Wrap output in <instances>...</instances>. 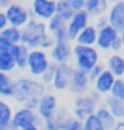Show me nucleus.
Segmentation results:
<instances>
[{"label":"nucleus","instance_id":"obj_1","mask_svg":"<svg viewBox=\"0 0 124 130\" xmlns=\"http://www.w3.org/2000/svg\"><path fill=\"white\" fill-rule=\"evenodd\" d=\"M53 38L47 31L46 22L30 19L28 24L22 28V39L21 44L27 45L30 50L33 49H41V50H50L53 45Z\"/></svg>","mask_w":124,"mask_h":130},{"label":"nucleus","instance_id":"obj_2","mask_svg":"<svg viewBox=\"0 0 124 130\" xmlns=\"http://www.w3.org/2000/svg\"><path fill=\"white\" fill-rule=\"evenodd\" d=\"M46 85H43L39 78L33 77H22L19 80H14V89L11 99L17 104H24L27 99L30 97H38L39 99L46 91Z\"/></svg>","mask_w":124,"mask_h":130},{"label":"nucleus","instance_id":"obj_3","mask_svg":"<svg viewBox=\"0 0 124 130\" xmlns=\"http://www.w3.org/2000/svg\"><path fill=\"white\" fill-rule=\"evenodd\" d=\"M72 58L75 63V69L83 71V72H90L96 64H99L101 57H99V50L96 47H87V45H79L74 44L72 45Z\"/></svg>","mask_w":124,"mask_h":130},{"label":"nucleus","instance_id":"obj_4","mask_svg":"<svg viewBox=\"0 0 124 130\" xmlns=\"http://www.w3.org/2000/svg\"><path fill=\"white\" fill-rule=\"evenodd\" d=\"M3 13L6 16L8 25L16 27V28H21V30L28 24V21L33 19L30 10L25 8L24 5H21V3H16V2H11V5H8L3 10Z\"/></svg>","mask_w":124,"mask_h":130},{"label":"nucleus","instance_id":"obj_5","mask_svg":"<svg viewBox=\"0 0 124 130\" xmlns=\"http://www.w3.org/2000/svg\"><path fill=\"white\" fill-rule=\"evenodd\" d=\"M49 64H50V58L46 50H41V49L30 50L28 60H27V71L30 72V75L33 78H39Z\"/></svg>","mask_w":124,"mask_h":130},{"label":"nucleus","instance_id":"obj_6","mask_svg":"<svg viewBox=\"0 0 124 130\" xmlns=\"http://www.w3.org/2000/svg\"><path fill=\"white\" fill-rule=\"evenodd\" d=\"M28 125L41 127V125H43V121L39 119V116L36 115V111L27 110V108H24V107L17 108L14 113H13V119H11L9 130H21V128H24V127H28Z\"/></svg>","mask_w":124,"mask_h":130},{"label":"nucleus","instance_id":"obj_7","mask_svg":"<svg viewBox=\"0 0 124 130\" xmlns=\"http://www.w3.org/2000/svg\"><path fill=\"white\" fill-rule=\"evenodd\" d=\"M101 104H98L88 92L87 94H82V96H77L74 99V107H72V113L71 116L79 119V121H85V118L90 116V115H94L96 108L99 107Z\"/></svg>","mask_w":124,"mask_h":130},{"label":"nucleus","instance_id":"obj_8","mask_svg":"<svg viewBox=\"0 0 124 130\" xmlns=\"http://www.w3.org/2000/svg\"><path fill=\"white\" fill-rule=\"evenodd\" d=\"M90 14L85 11V10H80V11H75L74 16L71 17V21L66 24V33H68V39L71 42H75V38L77 35L85 28V27L90 25Z\"/></svg>","mask_w":124,"mask_h":130},{"label":"nucleus","instance_id":"obj_9","mask_svg":"<svg viewBox=\"0 0 124 130\" xmlns=\"http://www.w3.org/2000/svg\"><path fill=\"white\" fill-rule=\"evenodd\" d=\"M50 61L57 64H66L72 60V42L71 41H57L53 42L50 53H49Z\"/></svg>","mask_w":124,"mask_h":130},{"label":"nucleus","instance_id":"obj_10","mask_svg":"<svg viewBox=\"0 0 124 130\" xmlns=\"http://www.w3.org/2000/svg\"><path fill=\"white\" fill-rule=\"evenodd\" d=\"M30 13L33 19L47 22L55 16V2H52V0H33Z\"/></svg>","mask_w":124,"mask_h":130},{"label":"nucleus","instance_id":"obj_11","mask_svg":"<svg viewBox=\"0 0 124 130\" xmlns=\"http://www.w3.org/2000/svg\"><path fill=\"white\" fill-rule=\"evenodd\" d=\"M72 94L75 96H82V94H87V92L91 89V82L88 78V74L75 69L72 71V75H71V82H69V88H68Z\"/></svg>","mask_w":124,"mask_h":130},{"label":"nucleus","instance_id":"obj_12","mask_svg":"<svg viewBox=\"0 0 124 130\" xmlns=\"http://www.w3.org/2000/svg\"><path fill=\"white\" fill-rule=\"evenodd\" d=\"M74 68L71 66V63L66 64H57V71H55V77L52 80V88L55 91H64L69 88V82L72 75Z\"/></svg>","mask_w":124,"mask_h":130},{"label":"nucleus","instance_id":"obj_13","mask_svg":"<svg viewBox=\"0 0 124 130\" xmlns=\"http://www.w3.org/2000/svg\"><path fill=\"white\" fill-rule=\"evenodd\" d=\"M105 17H107V22L112 28H115L118 33H121L124 30V0L112 3L108 6Z\"/></svg>","mask_w":124,"mask_h":130},{"label":"nucleus","instance_id":"obj_14","mask_svg":"<svg viewBox=\"0 0 124 130\" xmlns=\"http://www.w3.org/2000/svg\"><path fill=\"white\" fill-rule=\"evenodd\" d=\"M58 108V99L53 92H44V94L39 97V102H38L36 107V115L39 116L41 121L47 119L50 115H53V111Z\"/></svg>","mask_w":124,"mask_h":130},{"label":"nucleus","instance_id":"obj_15","mask_svg":"<svg viewBox=\"0 0 124 130\" xmlns=\"http://www.w3.org/2000/svg\"><path fill=\"white\" fill-rule=\"evenodd\" d=\"M69 118H71L69 111L64 107H58L53 111V115H50L47 119L43 121V127L46 130H63L66 121H68Z\"/></svg>","mask_w":124,"mask_h":130},{"label":"nucleus","instance_id":"obj_16","mask_svg":"<svg viewBox=\"0 0 124 130\" xmlns=\"http://www.w3.org/2000/svg\"><path fill=\"white\" fill-rule=\"evenodd\" d=\"M118 38H119V33L115 28H112L110 25H107L105 28L98 30V38H96L94 47H96L99 52H108L113 41L118 39Z\"/></svg>","mask_w":124,"mask_h":130},{"label":"nucleus","instance_id":"obj_17","mask_svg":"<svg viewBox=\"0 0 124 130\" xmlns=\"http://www.w3.org/2000/svg\"><path fill=\"white\" fill-rule=\"evenodd\" d=\"M115 80H116L115 75L105 69L96 80L91 83V85H93V89L96 91V92H99L101 96H107V94H110L112 86H113V83H115Z\"/></svg>","mask_w":124,"mask_h":130},{"label":"nucleus","instance_id":"obj_18","mask_svg":"<svg viewBox=\"0 0 124 130\" xmlns=\"http://www.w3.org/2000/svg\"><path fill=\"white\" fill-rule=\"evenodd\" d=\"M11 57L14 60V64H16V69H27V60H28V53H30V49L24 44H16L11 47L9 50Z\"/></svg>","mask_w":124,"mask_h":130},{"label":"nucleus","instance_id":"obj_19","mask_svg":"<svg viewBox=\"0 0 124 130\" xmlns=\"http://www.w3.org/2000/svg\"><path fill=\"white\" fill-rule=\"evenodd\" d=\"M102 104L105 105V108L110 111L113 116H115L116 121L124 119V102H122V100H119V99H116V97L107 94V96H104Z\"/></svg>","mask_w":124,"mask_h":130},{"label":"nucleus","instance_id":"obj_20","mask_svg":"<svg viewBox=\"0 0 124 130\" xmlns=\"http://www.w3.org/2000/svg\"><path fill=\"white\" fill-rule=\"evenodd\" d=\"M110 3L107 0H85V8L83 10L90 14V17H101L105 16L108 11Z\"/></svg>","mask_w":124,"mask_h":130},{"label":"nucleus","instance_id":"obj_21","mask_svg":"<svg viewBox=\"0 0 124 130\" xmlns=\"http://www.w3.org/2000/svg\"><path fill=\"white\" fill-rule=\"evenodd\" d=\"M105 69L112 72L115 78H122L124 77V60L121 57V53H112L107 58Z\"/></svg>","mask_w":124,"mask_h":130},{"label":"nucleus","instance_id":"obj_22","mask_svg":"<svg viewBox=\"0 0 124 130\" xmlns=\"http://www.w3.org/2000/svg\"><path fill=\"white\" fill-rule=\"evenodd\" d=\"M96 38H98V30L94 28L93 24H90L88 27H85V28L77 35V38H75V44L87 45V47H94V44H96Z\"/></svg>","mask_w":124,"mask_h":130},{"label":"nucleus","instance_id":"obj_23","mask_svg":"<svg viewBox=\"0 0 124 130\" xmlns=\"http://www.w3.org/2000/svg\"><path fill=\"white\" fill-rule=\"evenodd\" d=\"M13 113H14V110L11 104L6 102L5 99H0V128L2 130H9Z\"/></svg>","mask_w":124,"mask_h":130},{"label":"nucleus","instance_id":"obj_24","mask_svg":"<svg viewBox=\"0 0 124 130\" xmlns=\"http://www.w3.org/2000/svg\"><path fill=\"white\" fill-rule=\"evenodd\" d=\"M94 115H96V118L101 121V124L105 127V130H112L113 127L116 125V122H118V121L115 119V116H113L110 111L105 108V105H104V104H101V105L96 108Z\"/></svg>","mask_w":124,"mask_h":130},{"label":"nucleus","instance_id":"obj_25","mask_svg":"<svg viewBox=\"0 0 124 130\" xmlns=\"http://www.w3.org/2000/svg\"><path fill=\"white\" fill-rule=\"evenodd\" d=\"M13 89H14V80L11 78V75L0 72V99L11 97Z\"/></svg>","mask_w":124,"mask_h":130},{"label":"nucleus","instance_id":"obj_26","mask_svg":"<svg viewBox=\"0 0 124 130\" xmlns=\"http://www.w3.org/2000/svg\"><path fill=\"white\" fill-rule=\"evenodd\" d=\"M2 38H5L11 45H16V44H21V39H22V30L21 28H16V27H11L8 25L6 28L0 33Z\"/></svg>","mask_w":124,"mask_h":130},{"label":"nucleus","instance_id":"obj_27","mask_svg":"<svg viewBox=\"0 0 124 130\" xmlns=\"http://www.w3.org/2000/svg\"><path fill=\"white\" fill-rule=\"evenodd\" d=\"M74 13L75 11L64 2V0H61V2H58V3H55V14H58L66 24L71 21V17L74 16Z\"/></svg>","mask_w":124,"mask_h":130},{"label":"nucleus","instance_id":"obj_28","mask_svg":"<svg viewBox=\"0 0 124 130\" xmlns=\"http://www.w3.org/2000/svg\"><path fill=\"white\" fill-rule=\"evenodd\" d=\"M14 69H16V64H14L11 53L9 52H0V72L9 74Z\"/></svg>","mask_w":124,"mask_h":130},{"label":"nucleus","instance_id":"obj_29","mask_svg":"<svg viewBox=\"0 0 124 130\" xmlns=\"http://www.w3.org/2000/svg\"><path fill=\"white\" fill-rule=\"evenodd\" d=\"M46 27H47V31H49L50 35H53V33H57V31L66 28V22L61 19L58 14H55L52 19H49V21L46 22Z\"/></svg>","mask_w":124,"mask_h":130},{"label":"nucleus","instance_id":"obj_30","mask_svg":"<svg viewBox=\"0 0 124 130\" xmlns=\"http://www.w3.org/2000/svg\"><path fill=\"white\" fill-rule=\"evenodd\" d=\"M82 125H83V130H105L101 124V121L96 118V115H90L85 118V121H82Z\"/></svg>","mask_w":124,"mask_h":130},{"label":"nucleus","instance_id":"obj_31","mask_svg":"<svg viewBox=\"0 0 124 130\" xmlns=\"http://www.w3.org/2000/svg\"><path fill=\"white\" fill-rule=\"evenodd\" d=\"M55 71H57V63L50 61V64L47 66V69L44 71V74L39 77V80H41L43 85H46V86L52 85V80H53V77H55Z\"/></svg>","mask_w":124,"mask_h":130},{"label":"nucleus","instance_id":"obj_32","mask_svg":"<svg viewBox=\"0 0 124 130\" xmlns=\"http://www.w3.org/2000/svg\"><path fill=\"white\" fill-rule=\"evenodd\" d=\"M110 96L124 102V77L115 80V83H113V86H112V91H110Z\"/></svg>","mask_w":124,"mask_h":130},{"label":"nucleus","instance_id":"obj_33","mask_svg":"<svg viewBox=\"0 0 124 130\" xmlns=\"http://www.w3.org/2000/svg\"><path fill=\"white\" fill-rule=\"evenodd\" d=\"M63 130H83V125H82V121L75 119V118H69L66 121V124L63 127Z\"/></svg>","mask_w":124,"mask_h":130},{"label":"nucleus","instance_id":"obj_34","mask_svg":"<svg viewBox=\"0 0 124 130\" xmlns=\"http://www.w3.org/2000/svg\"><path fill=\"white\" fill-rule=\"evenodd\" d=\"M104 71H105V64H102V63L96 64V66H94V68H93V69L88 72V78H90V82L93 83V82L96 80V78L101 75V74H102Z\"/></svg>","mask_w":124,"mask_h":130},{"label":"nucleus","instance_id":"obj_35","mask_svg":"<svg viewBox=\"0 0 124 130\" xmlns=\"http://www.w3.org/2000/svg\"><path fill=\"white\" fill-rule=\"evenodd\" d=\"M38 102H39V99L38 97H30V99H27L22 107L27 108V110H32V111H36V107H38Z\"/></svg>","mask_w":124,"mask_h":130},{"label":"nucleus","instance_id":"obj_36","mask_svg":"<svg viewBox=\"0 0 124 130\" xmlns=\"http://www.w3.org/2000/svg\"><path fill=\"white\" fill-rule=\"evenodd\" d=\"M66 3H68L74 11H80L85 8V0H64Z\"/></svg>","mask_w":124,"mask_h":130},{"label":"nucleus","instance_id":"obj_37","mask_svg":"<svg viewBox=\"0 0 124 130\" xmlns=\"http://www.w3.org/2000/svg\"><path fill=\"white\" fill-rule=\"evenodd\" d=\"M93 25H94V28H96V30H102V28H105V27L108 25V22H107V17H105V16L96 17V22H94Z\"/></svg>","mask_w":124,"mask_h":130},{"label":"nucleus","instance_id":"obj_38","mask_svg":"<svg viewBox=\"0 0 124 130\" xmlns=\"http://www.w3.org/2000/svg\"><path fill=\"white\" fill-rule=\"evenodd\" d=\"M52 38H53L55 42H57V41H69V39H68V33H66V28H63V30H60V31L53 33Z\"/></svg>","mask_w":124,"mask_h":130},{"label":"nucleus","instance_id":"obj_39","mask_svg":"<svg viewBox=\"0 0 124 130\" xmlns=\"http://www.w3.org/2000/svg\"><path fill=\"white\" fill-rule=\"evenodd\" d=\"M11 47H13V45L9 44L5 38L0 36V52H9V50H11Z\"/></svg>","mask_w":124,"mask_h":130},{"label":"nucleus","instance_id":"obj_40","mask_svg":"<svg viewBox=\"0 0 124 130\" xmlns=\"http://www.w3.org/2000/svg\"><path fill=\"white\" fill-rule=\"evenodd\" d=\"M110 50H112L113 53H119V52L122 50V45H121V41H119V38H118V39H115V41H113V44H112V47H110Z\"/></svg>","mask_w":124,"mask_h":130},{"label":"nucleus","instance_id":"obj_41","mask_svg":"<svg viewBox=\"0 0 124 130\" xmlns=\"http://www.w3.org/2000/svg\"><path fill=\"white\" fill-rule=\"evenodd\" d=\"M8 27V21H6V16H5V13L2 11L0 13V33H2L5 28Z\"/></svg>","mask_w":124,"mask_h":130},{"label":"nucleus","instance_id":"obj_42","mask_svg":"<svg viewBox=\"0 0 124 130\" xmlns=\"http://www.w3.org/2000/svg\"><path fill=\"white\" fill-rule=\"evenodd\" d=\"M112 130H124V119H121V121H118L116 122V125L113 127Z\"/></svg>","mask_w":124,"mask_h":130},{"label":"nucleus","instance_id":"obj_43","mask_svg":"<svg viewBox=\"0 0 124 130\" xmlns=\"http://www.w3.org/2000/svg\"><path fill=\"white\" fill-rule=\"evenodd\" d=\"M8 5H11V0H0V6H2L3 10H5Z\"/></svg>","mask_w":124,"mask_h":130},{"label":"nucleus","instance_id":"obj_44","mask_svg":"<svg viewBox=\"0 0 124 130\" xmlns=\"http://www.w3.org/2000/svg\"><path fill=\"white\" fill-rule=\"evenodd\" d=\"M21 130H39V127H36V125H28V127H24Z\"/></svg>","mask_w":124,"mask_h":130},{"label":"nucleus","instance_id":"obj_45","mask_svg":"<svg viewBox=\"0 0 124 130\" xmlns=\"http://www.w3.org/2000/svg\"><path fill=\"white\" fill-rule=\"evenodd\" d=\"M119 41H121V45H122V50H124V30L119 33Z\"/></svg>","mask_w":124,"mask_h":130},{"label":"nucleus","instance_id":"obj_46","mask_svg":"<svg viewBox=\"0 0 124 130\" xmlns=\"http://www.w3.org/2000/svg\"><path fill=\"white\" fill-rule=\"evenodd\" d=\"M107 2H108V3L112 5V3H116V2H119V0H107Z\"/></svg>","mask_w":124,"mask_h":130},{"label":"nucleus","instance_id":"obj_47","mask_svg":"<svg viewBox=\"0 0 124 130\" xmlns=\"http://www.w3.org/2000/svg\"><path fill=\"white\" fill-rule=\"evenodd\" d=\"M52 2H55V3H58V2H61V0H52Z\"/></svg>","mask_w":124,"mask_h":130},{"label":"nucleus","instance_id":"obj_48","mask_svg":"<svg viewBox=\"0 0 124 130\" xmlns=\"http://www.w3.org/2000/svg\"><path fill=\"white\" fill-rule=\"evenodd\" d=\"M121 57H122V60H124V50H122V53H121Z\"/></svg>","mask_w":124,"mask_h":130},{"label":"nucleus","instance_id":"obj_49","mask_svg":"<svg viewBox=\"0 0 124 130\" xmlns=\"http://www.w3.org/2000/svg\"><path fill=\"white\" fill-rule=\"evenodd\" d=\"M2 11H3V8H2V6H0V13H2Z\"/></svg>","mask_w":124,"mask_h":130},{"label":"nucleus","instance_id":"obj_50","mask_svg":"<svg viewBox=\"0 0 124 130\" xmlns=\"http://www.w3.org/2000/svg\"><path fill=\"white\" fill-rule=\"evenodd\" d=\"M39 130H46V128H44V127H39Z\"/></svg>","mask_w":124,"mask_h":130},{"label":"nucleus","instance_id":"obj_51","mask_svg":"<svg viewBox=\"0 0 124 130\" xmlns=\"http://www.w3.org/2000/svg\"><path fill=\"white\" fill-rule=\"evenodd\" d=\"M0 130H2V128H0Z\"/></svg>","mask_w":124,"mask_h":130}]
</instances>
